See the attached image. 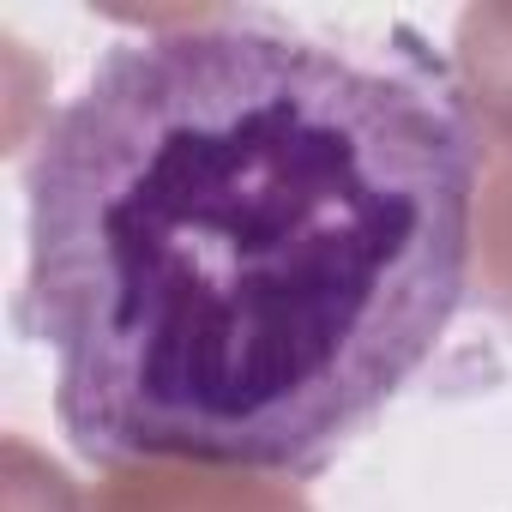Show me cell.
Returning <instances> with one entry per match:
<instances>
[{
	"mask_svg": "<svg viewBox=\"0 0 512 512\" xmlns=\"http://www.w3.org/2000/svg\"><path fill=\"white\" fill-rule=\"evenodd\" d=\"M476 193L434 55L272 19L109 43L25 169V326L73 452L314 482L458 320Z\"/></svg>",
	"mask_w": 512,
	"mask_h": 512,
	"instance_id": "1",
	"label": "cell"
}]
</instances>
